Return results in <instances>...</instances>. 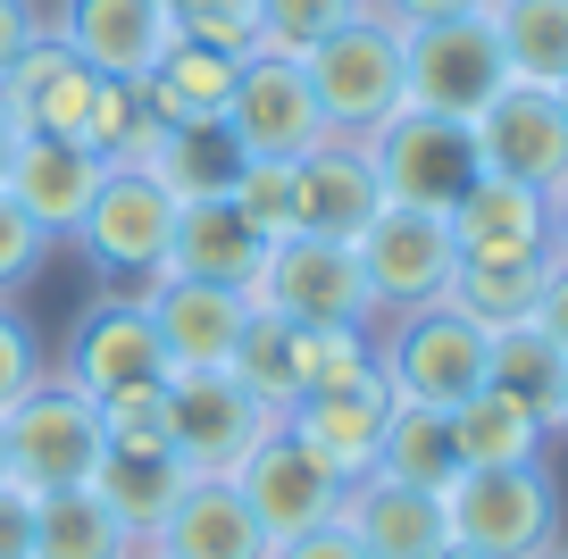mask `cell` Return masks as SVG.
Here are the masks:
<instances>
[{"mask_svg":"<svg viewBox=\"0 0 568 559\" xmlns=\"http://www.w3.org/2000/svg\"><path fill=\"white\" fill-rule=\"evenodd\" d=\"M444 518H452V542H468L485 559H544L568 542V501H560L551 459H535V468H460L444 485Z\"/></svg>","mask_w":568,"mask_h":559,"instance_id":"1","label":"cell"},{"mask_svg":"<svg viewBox=\"0 0 568 559\" xmlns=\"http://www.w3.org/2000/svg\"><path fill=\"white\" fill-rule=\"evenodd\" d=\"M109 435H101V402L75 393L59 367H42L18 402L0 409V459H9V485L26 492H59V485H92Z\"/></svg>","mask_w":568,"mask_h":559,"instance_id":"2","label":"cell"},{"mask_svg":"<svg viewBox=\"0 0 568 559\" xmlns=\"http://www.w3.org/2000/svg\"><path fill=\"white\" fill-rule=\"evenodd\" d=\"M376 326H385V334H376V367H385L393 402L460 409L477 385H494V334H485L468 309H452V301L376 317Z\"/></svg>","mask_w":568,"mask_h":559,"instance_id":"3","label":"cell"},{"mask_svg":"<svg viewBox=\"0 0 568 559\" xmlns=\"http://www.w3.org/2000/svg\"><path fill=\"white\" fill-rule=\"evenodd\" d=\"M310 68V92H318L326 125L335 134H376L385 118H402L409 109V84H402V26H385L368 9V18H352L343 34H326L318 51H302Z\"/></svg>","mask_w":568,"mask_h":559,"instance_id":"4","label":"cell"},{"mask_svg":"<svg viewBox=\"0 0 568 559\" xmlns=\"http://www.w3.org/2000/svg\"><path fill=\"white\" fill-rule=\"evenodd\" d=\"M368 159H376L385 201H402V210H435V217H452V201L485 175L468 118H435V109H402V118H385L368 134Z\"/></svg>","mask_w":568,"mask_h":559,"instance_id":"5","label":"cell"},{"mask_svg":"<svg viewBox=\"0 0 568 559\" xmlns=\"http://www.w3.org/2000/svg\"><path fill=\"white\" fill-rule=\"evenodd\" d=\"M160 402H168V451L193 476H234L251 459V443L276 426V409L251 402L234 367H168Z\"/></svg>","mask_w":568,"mask_h":559,"instance_id":"6","label":"cell"},{"mask_svg":"<svg viewBox=\"0 0 568 559\" xmlns=\"http://www.w3.org/2000/svg\"><path fill=\"white\" fill-rule=\"evenodd\" d=\"M251 301L276 309V317H293V326H376L359 251L352 243H326V234H276L267 260H260Z\"/></svg>","mask_w":568,"mask_h":559,"instance_id":"7","label":"cell"},{"mask_svg":"<svg viewBox=\"0 0 568 559\" xmlns=\"http://www.w3.org/2000/svg\"><path fill=\"white\" fill-rule=\"evenodd\" d=\"M402 84L409 109H435V118H477L510 68H501V42L485 9H460V18H435V26H409L402 34Z\"/></svg>","mask_w":568,"mask_h":559,"instance_id":"8","label":"cell"},{"mask_svg":"<svg viewBox=\"0 0 568 559\" xmlns=\"http://www.w3.org/2000/svg\"><path fill=\"white\" fill-rule=\"evenodd\" d=\"M75 251H84L101 276L118 284H142L168 267V243H176V201H168V184L151 167H109L101 193H92L84 226L68 234Z\"/></svg>","mask_w":568,"mask_h":559,"instance_id":"9","label":"cell"},{"mask_svg":"<svg viewBox=\"0 0 568 559\" xmlns=\"http://www.w3.org/2000/svg\"><path fill=\"white\" fill-rule=\"evenodd\" d=\"M352 251H359V276H368L376 317H402V309L444 301L452 267H460V243H452L444 217H435V210H402V201H385Z\"/></svg>","mask_w":568,"mask_h":559,"instance_id":"10","label":"cell"},{"mask_svg":"<svg viewBox=\"0 0 568 559\" xmlns=\"http://www.w3.org/2000/svg\"><path fill=\"white\" fill-rule=\"evenodd\" d=\"M59 376L92 402L109 393H134V385H168V350H160V326L134 293H101L75 309L68 343H59Z\"/></svg>","mask_w":568,"mask_h":559,"instance_id":"11","label":"cell"},{"mask_svg":"<svg viewBox=\"0 0 568 559\" xmlns=\"http://www.w3.org/2000/svg\"><path fill=\"white\" fill-rule=\"evenodd\" d=\"M468 134H477L485 175H501V184H527L544 201L568 184V109L551 84H501L468 118Z\"/></svg>","mask_w":568,"mask_h":559,"instance_id":"12","label":"cell"},{"mask_svg":"<svg viewBox=\"0 0 568 559\" xmlns=\"http://www.w3.org/2000/svg\"><path fill=\"white\" fill-rule=\"evenodd\" d=\"M226 134L243 142L251 159H302L318 151L335 125H326L318 92H310V68L284 51H251L243 75H234V101H226Z\"/></svg>","mask_w":568,"mask_h":559,"instance_id":"13","label":"cell"},{"mask_svg":"<svg viewBox=\"0 0 568 559\" xmlns=\"http://www.w3.org/2000/svg\"><path fill=\"white\" fill-rule=\"evenodd\" d=\"M134 301L151 309V326H160V350L168 367H234V343H243V326L260 317V301L243 293V284H210V276H142Z\"/></svg>","mask_w":568,"mask_h":559,"instance_id":"14","label":"cell"},{"mask_svg":"<svg viewBox=\"0 0 568 559\" xmlns=\"http://www.w3.org/2000/svg\"><path fill=\"white\" fill-rule=\"evenodd\" d=\"M234 492H243L251 518L267 526V542H293V535H310V526H326L343 509V476L326 468L310 443L284 435V418L251 443V459L234 468Z\"/></svg>","mask_w":568,"mask_h":559,"instance_id":"15","label":"cell"},{"mask_svg":"<svg viewBox=\"0 0 568 559\" xmlns=\"http://www.w3.org/2000/svg\"><path fill=\"white\" fill-rule=\"evenodd\" d=\"M385 418H393V385H385V367H359V376H343V385L302 393V402L284 409V435L310 443V451H318L326 468L352 485V476H376V443H385Z\"/></svg>","mask_w":568,"mask_h":559,"instance_id":"16","label":"cell"},{"mask_svg":"<svg viewBox=\"0 0 568 559\" xmlns=\"http://www.w3.org/2000/svg\"><path fill=\"white\" fill-rule=\"evenodd\" d=\"M376 210H385V184H376L368 134H326L318 151L293 159V234L359 243Z\"/></svg>","mask_w":568,"mask_h":559,"instance_id":"17","label":"cell"},{"mask_svg":"<svg viewBox=\"0 0 568 559\" xmlns=\"http://www.w3.org/2000/svg\"><path fill=\"white\" fill-rule=\"evenodd\" d=\"M92 92H101V75L84 68V59L68 51V42L42 26L34 42H26L18 59H9V75H0V118L18 125V134H51V142H84L92 125Z\"/></svg>","mask_w":568,"mask_h":559,"instance_id":"18","label":"cell"},{"mask_svg":"<svg viewBox=\"0 0 568 559\" xmlns=\"http://www.w3.org/2000/svg\"><path fill=\"white\" fill-rule=\"evenodd\" d=\"M42 26H51L92 75H125V84H142V75L160 68V51L176 42L168 0H59Z\"/></svg>","mask_w":568,"mask_h":559,"instance_id":"19","label":"cell"},{"mask_svg":"<svg viewBox=\"0 0 568 559\" xmlns=\"http://www.w3.org/2000/svg\"><path fill=\"white\" fill-rule=\"evenodd\" d=\"M109 159L84 151V142H51V134H18V151H9V175H0V193L18 201L26 217H34L51 243H68L75 226H84L92 193H101Z\"/></svg>","mask_w":568,"mask_h":559,"instance_id":"20","label":"cell"},{"mask_svg":"<svg viewBox=\"0 0 568 559\" xmlns=\"http://www.w3.org/2000/svg\"><path fill=\"white\" fill-rule=\"evenodd\" d=\"M134 559H276V542L251 518V501L234 492V476H193L184 501L168 509V526Z\"/></svg>","mask_w":568,"mask_h":559,"instance_id":"21","label":"cell"},{"mask_svg":"<svg viewBox=\"0 0 568 559\" xmlns=\"http://www.w3.org/2000/svg\"><path fill=\"white\" fill-rule=\"evenodd\" d=\"M335 518L359 535V551H368V559H435V551L452 542L444 492L393 485V476H352Z\"/></svg>","mask_w":568,"mask_h":559,"instance_id":"22","label":"cell"},{"mask_svg":"<svg viewBox=\"0 0 568 559\" xmlns=\"http://www.w3.org/2000/svg\"><path fill=\"white\" fill-rule=\"evenodd\" d=\"M444 226L460 260H527V251H551V201L527 184H501V175H477Z\"/></svg>","mask_w":568,"mask_h":559,"instance_id":"23","label":"cell"},{"mask_svg":"<svg viewBox=\"0 0 568 559\" xmlns=\"http://www.w3.org/2000/svg\"><path fill=\"white\" fill-rule=\"evenodd\" d=\"M184 485H193V468H184L168 443H109L101 468H92V492H101L109 518L134 535V551L168 526V509L184 501Z\"/></svg>","mask_w":568,"mask_h":559,"instance_id":"24","label":"cell"},{"mask_svg":"<svg viewBox=\"0 0 568 559\" xmlns=\"http://www.w3.org/2000/svg\"><path fill=\"white\" fill-rule=\"evenodd\" d=\"M267 234L251 226L234 201H184L176 210V243H168V276H210V284H260Z\"/></svg>","mask_w":568,"mask_h":559,"instance_id":"25","label":"cell"},{"mask_svg":"<svg viewBox=\"0 0 568 559\" xmlns=\"http://www.w3.org/2000/svg\"><path fill=\"white\" fill-rule=\"evenodd\" d=\"M234 376H243V393L260 409H293L310 385H318V326H293V317L260 309L243 326V343H234Z\"/></svg>","mask_w":568,"mask_h":559,"instance_id":"26","label":"cell"},{"mask_svg":"<svg viewBox=\"0 0 568 559\" xmlns=\"http://www.w3.org/2000/svg\"><path fill=\"white\" fill-rule=\"evenodd\" d=\"M243 59H251V51H217V42L176 34V42L160 51V68L142 75V92H151V109H160V125H201V118H226Z\"/></svg>","mask_w":568,"mask_h":559,"instance_id":"27","label":"cell"},{"mask_svg":"<svg viewBox=\"0 0 568 559\" xmlns=\"http://www.w3.org/2000/svg\"><path fill=\"white\" fill-rule=\"evenodd\" d=\"M452 435H460V468H535V459H551V443H560L518 393H501V385L468 393V402L452 409Z\"/></svg>","mask_w":568,"mask_h":559,"instance_id":"28","label":"cell"},{"mask_svg":"<svg viewBox=\"0 0 568 559\" xmlns=\"http://www.w3.org/2000/svg\"><path fill=\"white\" fill-rule=\"evenodd\" d=\"M376 476L418 485V492H444L452 476H460V435H452V409H435V402H393L385 443H376Z\"/></svg>","mask_w":568,"mask_h":559,"instance_id":"29","label":"cell"},{"mask_svg":"<svg viewBox=\"0 0 568 559\" xmlns=\"http://www.w3.org/2000/svg\"><path fill=\"white\" fill-rule=\"evenodd\" d=\"M243 142L226 134V118H201V125H168V142L151 151V175L168 184V201H226L234 175H243Z\"/></svg>","mask_w":568,"mask_h":559,"instance_id":"30","label":"cell"},{"mask_svg":"<svg viewBox=\"0 0 568 559\" xmlns=\"http://www.w3.org/2000/svg\"><path fill=\"white\" fill-rule=\"evenodd\" d=\"M34 559H134V535L92 485H59L34 492Z\"/></svg>","mask_w":568,"mask_h":559,"instance_id":"31","label":"cell"},{"mask_svg":"<svg viewBox=\"0 0 568 559\" xmlns=\"http://www.w3.org/2000/svg\"><path fill=\"white\" fill-rule=\"evenodd\" d=\"M510 84H560L568 75V0H485Z\"/></svg>","mask_w":568,"mask_h":559,"instance_id":"32","label":"cell"},{"mask_svg":"<svg viewBox=\"0 0 568 559\" xmlns=\"http://www.w3.org/2000/svg\"><path fill=\"white\" fill-rule=\"evenodd\" d=\"M544 276H551V251H527V260H460L444 301H452V309H468L485 334H501V326H518V317H535Z\"/></svg>","mask_w":568,"mask_h":559,"instance_id":"33","label":"cell"},{"mask_svg":"<svg viewBox=\"0 0 568 559\" xmlns=\"http://www.w3.org/2000/svg\"><path fill=\"white\" fill-rule=\"evenodd\" d=\"M494 385H501V393H518V402H527L535 418L560 435V409H568V350L551 343L535 317H518V326H501V334H494Z\"/></svg>","mask_w":568,"mask_h":559,"instance_id":"34","label":"cell"},{"mask_svg":"<svg viewBox=\"0 0 568 559\" xmlns=\"http://www.w3.org/2000/svg\"><path fill=\"white\" fill-rule=\"evenodd\" d=\"M168 142L160 109H151V92L125 84V75H101V92H92V125H84V151H101L109 167H151V151Z\"/></svg>","mask_w":568,"mask_h":559,"instance_id":"35","label":"cell"},{"mask_svg":"<svg viewBox=\"0 0 568 559\" xmlns=\"http://www.w3.org/2000/svg\"><path fill=\"white\" fill-rule=\"evenodd\" d=\"M352 18H368V0H260V51L302 59L326 34H343Z\"/></svg>","mask_w":568,"mask_h":559,"instance_id":"36","label":"cell"},{"mask_svg":"<svg viewBox=\"0 0 568 559\" xmlns=\"http://www.w3.org/2000/svg\"><path fill=\"white\" fill-rule=\"evenodd\" d=\"M226 201L267 234V243H276V234H293V159H243V175H234Z\"/></svg>","mask_w":568,"mask_h":559,"instance_id":"37","label":"cell"},{"mask_svg":"<svg viewBox=\"0 0 568 559\" xmlns=\"http://www.w3.org/2000/svg\"><path fill=\"white\" fill-rule=\"evenodd\" d=\"M176 34L217 42V51H260V0H168Z\"/></svg>","mask_w":568,"mask_h":559,"instance_id":"38","label":"cell"},{"mask_svg":"<svg viewBox=\"0 0 568 559\" xmlns=\"http://www.w3.org/2000/svg\"><path fill=\"white\" fill-rule=\"evenodd\" d=\"M42 260H51V234H42L34 217L18 210V201L0 193V301H9V293H26V284L42 276Z\"/></svg>","mask_w":568,"mask_h":559,"instance_id":"39","label":"cell"},{"mask_svg":"<svg viewBox=\"0 0 568 559\" xmlns=\"http://www.w3.org/2000/svg\"><path fill=\"white\" fill-rule=\"evenodd\" d=\"M101 435H109V443H168V402H160V385L109 393V402H101Z\"/></svg>","mask_w":568,"mask_h":559,"instance_id":"40","label":"cell"},{"mask_svg":"<svg viewBox=\"0 0 568 559\" xmlns=\"http://www.w3.org/2000/svg\"><path fill=\"white\" fill-rule=\"evenodd\" d=\"M34 376H42V334L26 326V317L9 309V301H0V409L18 402V393L34 385Z\"/></svg>","mask_w":568,"mask_h":559,"instance_id":"41","label":"cell"},{"mask_svg":"<svg viewBox=\"0 0 568 559\" xmlns=\"http://www.w3.org/2000/svg\"><path fill=\"white\" fill-rule=\"evenodd\" d=\"M0 559H34V492L0 476Z\"/></svg>","mask_w":568,"mask_h":559,"instance_id":"42","label":"cell"},{"mask_svg":"<svg viewBox=\"0 0 568 559\" xmlns=\"http://www.w3.org/2000/svg\"><path fill=\"white\" fill-rule=\"evenodd\" d=\"M276 559H368V551H359V535L343 518H326V526H310V535L276 542Z\"/></svg>","mask_w":568,"mask_h":559,"instance_id":"43","label":"cell"},{"mask_svg":"<svg viewBox=\"0 0 568 559\" xmlns=\"http://www.w3.org/2000/svg\"><path fill=\"white\" fill-rule=\"evenodd\" d=\"M368 9H376V18H385V26H402V34H409V26L460 18V9H485V0H368Z\"/></svg>","mask_w":568,"mask_h":559,"instance_id":"44","label":"cell"},{"mask_svg":"<svg viewBox=\"0 0 568 559\" xmlns=\"http://www.w3.org/2000/svg\"><path fill=\"white\" fill-rule=\"evenodd\" d=\"M34 34H42V9H34V0H0V75H9V59H18Z\"/></svg>","mask_w":568,"mask_h":559,"instance_id":"45","label":"cell"},{"mask_svg":"<svg viewBox=\"0 0 568 559\" xmlns=\"http://www.w3.org/2000/svg\"><path fill=\"white\" fill-rule=\"evenodd\" d=\"M551 251H560V260H568V184H560V193H551Z\"/></svg>","mask_w":568,"mask_h":559,"instance_id":"46","label":"cell"},{"mask_svg":"<svg viewBox=\"0 0 568 559\" xmlns=\"http://www.w3.org/2000/svg\"><path fill=\"white\" fill-rule=\"evenodd\" d=\"M9 151H18V125L0 118V175H9Z\"/></svg>","mask_w":568,"mask_h":559,"instance_id":"47","label":"cell"},{"mask_svg":"<svg viewBox=\"0 0 568 559\" xmlns=\"http://www.w3.org/2000/svg\"><path fill=\"white\" fill-rule=\"evenodd\" d=\"M435 559H485V551H468V542H444V551H435Z\"/></svg>","mask_w":568,"mask_h":559,"instance_id":"48","label":"cell"},{"mask_svg":"<svg viewBox=\"0 0 568 559\" xmlns=\"http://www.w3.org/2000/svg\"><path fill=\"white\" fill-rule=\"evenodd\" d=\"M551 92H560V109H568V75H560V84H551Z\"/></svg>","mask_w":568,"mask_h":559,"instance_id":"49","label":"cell"},{"mask_svg":"<svg viewBox=\"0 0 568 559\" xmlns=\"http://www.w3.org/2000/svg\"><path fill=\"white\" fill-rule=\"evenodd\" d=\"M544 559H568V542H560V551H544Z\"/></svg>","mask_w":568,"mask_h":559,"instance_id":"50","label":"cell"},{"mask_svg":"<svg viewBox=\"0 0 568 559\" xmlns=\"http://www.w3.org/2000/svg\"><path fill=\"white\" fill-rule=\"evenodd\" d=\"M560 435H568V409H560Z\"/></svg>","mask_w":568,"mask_h":559,"instance_id":"51","label":"cell"},{"mask_svg":"<svg viewBox=\"0 0 568 559\" xmlns=\"http://www.w3.org/2000/svg\"><path fill=\"white\" fill-rule=\"evenodd\" d=\"M0 476H9V459H0Z\"/></svg>","mask_w":568,"mask_h":559,"instance_id":"52","label":"cell"}]
</instances>
